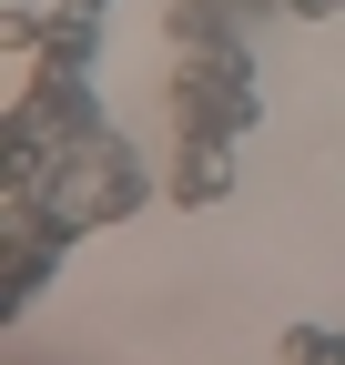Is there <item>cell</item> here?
I'll use <instances>...</instances> for the list:
<instances>
[{
    "label": "cell",
    "instance_id": "cell-4",
    "mask_svg": "<svg viewBox=\"0 0 345 365\" xmlns=\"http://www.w3.org/2000/svg\"><path fill=\"white\" fill-rule=\"evenodd\" d=\"M284 355H345V335H325V325H294V335H284Z\"/></svg>",
    "mask_w": 345,
    "mask_h": 365
},
{
    "label": "cell",
    "instance_id": "cell-1",
    "mask_svg": "<svg viewBox=\"0 0 345 365\" xmlns=\"http://www.w3.org/2000/svg\"><path fill=\"white\" fill-rule=\"evenodd\" d=\"M244 122H254V61H244V41L172 61V143H244Z\"/></svg>",
    "mask_w": 345,
    "mask_h": 365
},
{
    "label": "cell",
    "instance_id": "cell-3",
    "mask_svg": "<svg viewBox=\"0 0 345 365\" xmlns=\"http://www.w3.org/2000/svg\"><path fill=\"white\" fill-rule=\"evenodd\" d=\"M254 11V0H183L172 11V51H224V41H244L234 21Z\"/></svg>",
    "mask_w": 345,
    "mask_h": 365
},
{
    "label": "cell",
    "instance_id": "cell-2",
    "mask_svg": "<svg viewBox=\"0 0 345 365\" xmlns=\"http://www.w3.org/2000/svg\"><path fill=\"white\" fill-rule=\"evenodd\" d=\"M234 143H172V203H224Z\"/></svg>",
    "mask_w": 345,
    "mask_h": 365
}]
</instances>
